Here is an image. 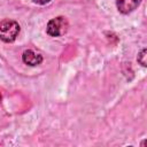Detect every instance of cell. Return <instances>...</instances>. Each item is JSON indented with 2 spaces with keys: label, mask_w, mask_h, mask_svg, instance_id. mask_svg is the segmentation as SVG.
<instances>
[{
  "label": "cell",
  "mask_w": 147,
  "mask_h": 147,
  "mask_svg": "<svg viewBox=\"0 0 147 147\" xmlns=\"http://www.w3.org/2000/svg\"><path fill=\"white\" fill-rule=\"evenodd\" d=\"M21 31L20 24L14 20H2L0 23V38L3 42H13Z\"/></svg>",
  "instance_id": "cell-1"
},
{
  "label": "cell",
  "mask_w": 147,
  "mask_h": 147,
  "mask_svg": "<svg viewBox=\"0 0 147 147\" xmlns=\"http://www.w3.org/2000/svg\"><path fill=\"white\" fill-rule=\"evenodd\" d=\"M69 29V22L64 16H56L48 21L46 25V33L51 37H61L67 33Z\"/></svg>",
  "instance_id": "cell-2"
},
{
  "label": "cell",
  "mask_w": 147,
  "mask_h": 147,
  "mask_svg": "<svg viewBox=\"0 0 147 147\" xmlns=\"http://www.w3.org/2000/svg\"><path fill=\"white\" fill-rule=\"evenodd\" d=\"M117 10L121 14H130L133 10H136L139 5L141 3V0H115Z\"/></svg>",
  "instance_id": "cell-3"
},
{
  "label": "cell",
  "mask_w": 147,
  "mask_h": 147,
  "mask_svg": "<svg viewBox=\"0 0 147 147\" xmlns=\"http://www.w3.org/2000/svg\"><path fill=\"white\" fill-rule=\"evenodd\" d=\"M42 60H44L42 59V55L39 54V53L33 52L32 49H26L22 54V61H23V63H25L26 65H30V67L39 65L42 62Z\"/></svg>",
  "instance_id": "cell-4"
},
{
  "label": "cell",
  "mask_w": 147,
  "mask_h": 147,
  "mask_svg": "<svg viewBox=\"0 0 147 147\" xmlns=\"http://www.w3.org/2000/svg\"><path fill=\"white\" fill-rule=\"evenodd\" d=\"M137 62H138L141 67L147 68V48H144V49H141V51L138 53Z\"/></svg>",
  "instance_id": "cell-5"
},
{
  "label": "cell",
  "mask_w": 147,
  "mask_h": 147,
  "mask_svg": "<svg viewBox=\"0 0 147 147\" xmlns=\"http://www.w3.org/2000/svg\"><path fill=\"white\" fill-rule=\"evenodd\" d=\"M34 3H37V5H47V3H49L52 0H32Z\"/></svg>",
  "instance_id": "cell-6"
},
{
  "label": "cell",
  "mask_w": 147,
  "mask_h": 147,
  "mask_svg": "<svg viewBox=\"0 0 147 147\" xmlns=\"http://www.w3.org/2000/svg\"><path fill=\"white\" fill-rule=\"evenodd\" d=\"M140 146H147V140H142L140 142Z\"/></svg>",
  "instance_id": "cell-7"
}]
</instances>
